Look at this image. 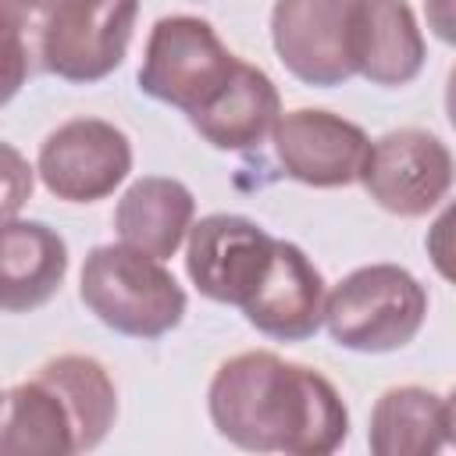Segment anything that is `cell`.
<instances>
[{
	"label": "cell",
	"instance_id": "cell-6",
	"mask_svg": "<svg viewBox=\"0 0 456 456\" xmlns=\"http://www.w3.org/2000/svg\"><path fill=\"white\" fill-rule=\"evenodd\" d=\"M139 0H57L43 32V68L64 82L89 86L121 68Z\"/></svg>",
	"mask_w": 456,
	"mask_h": 456
},
{
	"label": "cell",
	"instance_id": "cell-12",
	"mask_svg": "<svg viewBox=\"0 0 456 456\" xmlns=\"http://www.w3.org/2000/svg\"><path fill=\"white\" fill-rule=\"evenodd\" d=\"M239 310L274 342L314 338L324 324V278L296 242L274 239L271 260Z\"/></svg>",
	"mask_w": 456,
	"mask_h": 456
},
{
	"label": "cell",
	"instance_id": "cell-7",
	"mask_svg": "<svg viewBox=\"0 0 456 456\" xmlns=\"http://www.w3.org/2000/svg\"><path fill=\"white\" fill-rule=\"evenodd\" d=\"M356 182H363L381 210L395 217H424L452 185V153L424 128H392L367 146Z\"/></svg>",
	"mask_w": 456,
	"mask_h": 456
},
{
	"label": "cell",
	"instance_id": "cell-1",
	"mask_svg": "<svg viewBox=\"0 0 456 456\" xmlns=\"http://www.w3.org/2000/svg\"><path fill=\"white\" fill-rule=\"evenodd\" d=\"M221 438L246 452L328 456L349 435L338 388L314 367L253 349L224 360L207 388Z\"/></svg>",
	"mask_w": 456,
	"mask_h": 456
},
{
	"label": "cell",
	"instance_id": "cell-3",
	"mask_svg": "<svg viewBox=\"0 0 456 456\" xmlns=\"http://www.w3.org/2000/svg\"><path fill=\"white\" fill-rule=\"evenodd\" d=\"M78 296L100 324L128 338H160L185 317V292L164 260H153L125 242L89 249Z\"/></svg>",
	"mask_w": 456,
	"mask_h": 456
},
{
	"label": "cell",
	"instance_id": "cell-13",
	"mask_svg": "<svg viewBox=\"0 0 456 456\" xmlns=\"http://www.w3.org/2000/svg\"><path fill=\"white\" fill-rule=\"evenodd\" d=\"M353 71L370 86L399 89L424 68V36L406 0H356L349 32Z\"/></svg>",
	"mask_w": 456,
	"mask_h": 456
},
{
	"label": "cell",
	"instance_id": "cell-5",
	"mask_svg": "<svg viewBox=\"0 0 456 456\" xmlns=\"http://www.w3.org/2000/svg\"><path fill=\"white\" fill-rule=\"evenodd\" d=\"M235 61L239 57L221 43L207 18L167 14L150 28L139 68V89L192 118L217 96Z\"/></svg>",
	"mask_w": 456,
	"mask_h": 456
},
{
	"label": "cell",
	"instance_id": "cell-11",
	"mask_svg": "<svg viewBox=\"0 0 456 456\" xmlns=\"http://www.w3.org/2000/svg\"><path fill=\"white\" fill-rule=\"evenodd\" d=\"M271 142L285 175L314 189L353 185L360 178V167L370 146L360 125L317 107L278 114L271 128Z\"/></svg>",
	"mask_w": 456,
	"mask_h": 456
},
{
	"label": "cell",
	"instance_id": "cell-16",
	"mask_svg": "<svg viewBox=\"0 0 456 456\" xmlns=\"http://www.w3.org/2000/svg\"><path fill=\"white\" fill-rule=\"evenodd\" d=\"M196 200L185 182L146 175L125 189V196L114 207V228L118 239L153 260H167L178 253L192 228Z\"/></svg>",
	"mask_w": 456,
	"mask_h": 456
},
{
	"label": "cell",
	"instance_id": "cell-9",
	"mask_svg": "<svg viewBox=\"0 0 456 456\" xmlns=\"http://www.w3.org/2000/svg\"><path fill=\"white\" fill-rule=\"evenodd\" d=\"M353 4L356 0H274L271 43L303 86L331 89L356 75L349 53Z\"/></svg>",
	"mask_w": 456,
	"mask_h": 456
},
{
	"label": "cell",
	"instance_id": "cell-2",
	"mask_svg": "<svg viewBox=\"0 0 456 456\" xmlns=\"http://www.w3.org/2000/svg\"><path fill=\"white\" fill-rule=\"evenodd\" d=\"M118 417V392L93 356L64 353L0 399V456H68L96 449Z\"/></svg>",
	"mask_w": 456,
	"mask_h": 456
},
{
	"label": "cell",
	"instance_id": "cell-10",
	"mask_svg": "<svg viewBox=\"0 0 456 456\" xmlns=\"http://www.w3.org/2000/svg\"><path fill=\"white\" fill-rule=\"evenodd\" d=\"M274 239L242 214H207L189 228L185 271L189 281L214 303L242 306L256 289Z\"/></svg>",
	"mask_w": 456,
	"mask_h": 456
},
{
	"label": "cell",
	"instance_id": "cell-19",
	"mask_svg": "<svg viewBox=\"0 0 456 456\" xmlns=\"http://www.w3.org/2000/svg\"><path fill=\"white\" fill-rule=\"evenodd\" d=\"M32 185L36 167L11 142H0V221L18 217V210L32 200Z\"/></svg>",
	"mask_w": 456,
	"mask_h": 456
},
{
	"label": "cell",
	"instance_id": "cell-14",
	"mask_svg": "<svg viewBox=\"0 0 456 456\" xmlns=\"http://www.w3.org/2000/svg\"><path fill=\"white\" fill-rule=\"evenodd\" d=\"M68 274V246L43 221H0V310L32 314L46 306Z\"/></svg>",
	"mask_w": 456,
	"mask_h": 456
},
{
	"label": "cell",
	"instance_id": "cell-17",
	"mask_svg": "<svg viewBox=\"0 0 456 456\" xmlns=\"http://www.w3.org/2000/svg\"><path fill=\"white\" fill-rule=\"evenodd\" d=\"M452 438V399L420 385H395L370 410L367 445L374 456H431Z\"/></svg>",
	"mask_w": 456,
	"mask_h": 456
},
{
	"label": "cell",
	"instance_id": "cell-18",
	"mask_svg": "<svg viewBox=\"0 0 456 456\" xmlns=\"http://www.w3.org/2000/svg\"><path fill=\"white\" fill-rule=\"evenodd\" d=\"M57 0H0V107L43 75V32Z\"/></svg>",
	"mask_w": 456,
	"mask_h": 456
},
{
	"label": "cell",
	"instance_id": "cell-20",
	"mask_svg": "<svg viewBox=\"0 0 456 456\" xmlns=\"http://www.w3.org/2000/svg\"><path fill=\"white\" fill-rule=\"evenodd\" d=\"M0 399H4V395H0Z\"/></svg>",
	"mask_w": 456,
	"mask_h": 456
},
{
	"label": "cell",
	"instance_id": "cell-15",
	"mask_svg": "<svg viewBox=\"0 0 456 456\" xmlns=\"http://www.w3.org/2000/svg\"><path fill=\"white\" fill-rule=\"evenodd\" d=\"M278 114H281V100L271 75L256 64L235 61L228 82L203 110L189 118V125L214 150H253L271 135Z\"/></svg>",
	"mask_w": 456,
	"mask_h": 456
},
{
	"label": "cell",
	"instance_id": "cell-8",
	"mask_svg": "<svg viewBox=\"0 0 456 456\" xmlns=\"http://www.w3.org/2000/svg\"><path fill=\"white\" fill-rule=\"evenodd\" d=\"M36 171L57 200L96 203L128 178L132 142L103 118H71L43 139Z\"/></svg>",
	"mask_w": 456,
	"mask_h": 456
},
{
	"label": "cell",
	"instance_id": "cell-4",
	"mask_svg": "<svg viewBox=\"0 0 456 456\" xmlns=\"http://www.w3.org/2000/svg\"><path fill=\"white\" fill-rule=\"evenodd\" d=\"M428 317L424 285L399 264H367L324 292L328 335L353 353H395Z\"/></svg>",
	"mask_w": 456,
	"mask_h": 456
}]
</instances>
